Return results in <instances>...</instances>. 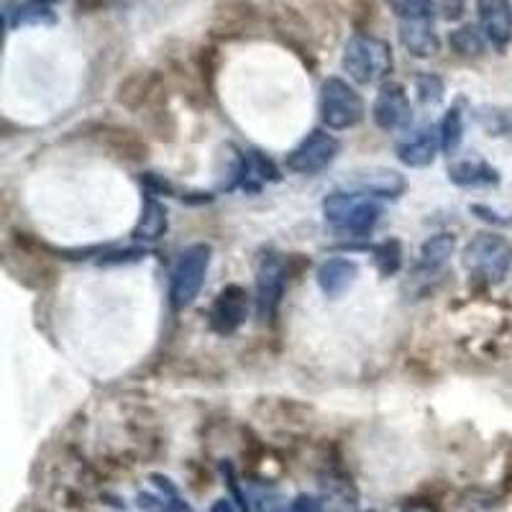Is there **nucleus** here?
<instances>
[{
    "label": "nucleus",
    "instance_id": "nucleus-1",
    "mask_svg": "<svg viewBox=\"0 0 512 512\" xmlns=\"http://www.w3.org/2000/svg\"><path fill=\"white\" fill-rule=\"evenodd\" d=\"M344 70L359 85H377L392 75L395 59H392V47L384 39L374 34L349 36L344 44V57H341Z\"/></svg>",
    "mask_w": 512,
    "mask_h": 512
},
{
    "label": "nucleus",
    "instance_id": "nucleus-2",
    "mask_svg": "<svg viewBox=\"0 0 512 512\" xmlns=\"http://www.w3.org/2000/svg\"><path fill=\"white\" fill-rule=\"evenodd\" d=\"M323 218L344 236H367L382 218V208L364 192H331L323 200Z\"/></svg>",
    "mask_w": 512,
    "mask_h": 512
},
{
    "label": "nucleus",
    "instance_id": "nucleus-3",
    "mask_svg": "<svg viewBox=\"0 0 512 512\" xmlns=\"http://www.w3.org/2000/svg\"><path fill=\"white\" fill-rule=\"evenodd\" d=\"M464 267L479 280L497 285L512 267V244L500 233H479L464 246Z\"/></svg>",
    "mask_w": 512,
    "mask_h": 512
},
{
    "label": "nucleus",
    "instance_id": "nucleus-4",
    "mask_svg": "<svg viewBox=\"0 0 512 512\" xmlns=\"http://www.w3.org/2000/svg\"><path fill=\"white\" fill-rule=\"evenodd\" d=\"M210 244H192L177 259L172 269V282H169V303L175 310H185L195 303L205 285V274L210 269Z\"/></svg>",
    "mask_w": 512,
    "mask_h": 512
},
{
    "label": "nucleus",
    "instance_id": "nucleus-5",
    "mask_svg": "<svg viewBox=\"0 0 512 512\" xmlns=\"http://www.w3.org/2000/svg\"><path fill=\"white\" fill-rule=\"evenodd\" d=\"M367 116L364 98L341 77H328L320 88V118L331 131L359 126Z\"/></svg>",
    "mask_w": 512,
    "mask_h": 512
},
{
    "label": "nucleus",
    "instance_id": "nucleus-6",
    "mask_svg": "<svg viewBox=\"0 0 512 512\" xmlns=\"http://www.w3.org/2000/svg\"><path fill=\"white\" fill-rule=\"evenodd\" d=\"M287 285V262L280 254L267 251L256 264V315L262 320H272L277 315Z\"/></svg>",
    "mask_w": 512,
    "mask_h": 512
},
{
    "label": "nucleus",
    "instance_id": "nucleus-7",
    "mask_svg": "<svg viewBox=\"0 0 512 512\" xmlns=\"http://www.w3.org/2000/svg\"><path fill=\"white\" fill-rule=\"evenodd\" d=\"M341 152V144L328 131H313L287 154V169L295 175H318L331 167L333 159Z\"/></svg>",
    "mask_w": 512,
    "mask_h": 512
},
{
    "label": "nucleus",
    "instance_id": "nucleus-8",
    "mask_svg": "<svg viewBox=\"0 0 512 512\" xmlns=\"http://www.w3.org/2000/svg\"><path fill=\"white\" fill-rule=\"evenodd\" d=\"M246 315H249V295H246L244 287L228 285L218 292V297L210 305L208 323L221 336H231V333L239 331Z\"/></svg>",
    "mask_w": 512,
    "mask_h": 512
},
{
    "label": "nucleus",
    "instance_id": "nucleus-9",
    "mask_svg": "<svg viewBox=\"0 0 512 512\" xmlns=\"http://www.w3.org/2000/svg\"><path fill=\"white\" fill-rule=\"evenodd\" d=\"M346 185L354 192H364L369 198H400L408 180L390 167H364L346 177Z\"/></svg>",
    "mask_w": 512,
    "mask_h": 512
},
{
    "label": "nucleus",
    "instance_id": "nucleus-10",
    "mask_svg": "<svg viewBox=\"0 0 512 512\" xmlns=\"http://www.w3.org/2000/svg\"><path fill=\"white\" fill-rule=\"evenodd\" d=\"M410 100L408 93L402 85H382L377 100L372 105V118L382 131H397V128H405L410 123Z\"/></svg>",
    "mask_w": 512,
    "mask_h": 512
},
{
    "label": "nucleus",
    "instance_id": "nucleus-11",
    "mask_svg": "<svg viewBox=\"0 0 512 512\" xmlns=\"http://www.w3.org/2000/svg\"><path fill=\"white\" fill-rule=\"evenodd\" d=\"M438 149H441V128L425 123L397 144V159L405 167H428L436 159Z\"/></svg>",
    "mask_w": 512,
    "mask_h": 512
},
{
    "label": "nucleus",
    "instance_id": "nucleus-12",
    "mask_svg": "<svg viewBox=\"0 0 512 512\" xmlns=\"http://www.w3.org/2000/svg\"><path fill=\"white\" fill-rule=\"evenodd\" d=\"M479 29L489 44L505 49L512 41V6L510 0H477Z\"/></svg>",
    "mask_w": 512,
    "mask_h": 512
},
{
    "label": "nucleus",
    "instance_id": "nucleus-13",
    "mask_svg": "<svg viewBox=\"0 0 512 512\" xmlns=\"http://www.w3.org/2000/svg\"><path fill=\"white\" fill-rule=\"evenodd\" d=\"M359 277V264L346 256H333L318 267V287L326 297H341Z\"/></svg>",
    "mask_w": 512,
    "mask_h": 512
},
{
    "label": "nucleus",
    "instance_id": "nucleus-14",
    "mask_svg": "<svg viewBox=\"0 0 512 512\" xmlns=\"http://www.w3.org/2000/svg\"><path fill=\"white\" fill-rule=\"evenodd\" d=\"M400 44L418 59L436 57L441 52V39L433 29V21H400Z\"/></svg>",
    "mask_w": 512,
    "mask_h": 512
},
{
    "label": "nucleus",
    "instance_id": "nucleus-15",
    "mask_svg": "<svg viewBox=\"0 0 512 512\" xmlns=\"http://www.w3.org/2000/svg\"><path fill=\"white\" fill-rule=\"evenodd\" d=\"M169 228V218H167V208L154 198L152 192L144 198V208H141V216L136 221L134 231H131V239L134 241H144V244H154L167 233Z\"/></svg>",
    "mask_w": 512,
    "mask_h": 512
},
{
    "label": "nucleus",
    "instance_id": "nucleus-16",
    "mask_svg": "<svg viewBox=\"0 0 512 512\" xmlns=\"http://www.w3.org/2000/svg\"><path fill=\"white\" fill-rule=\"evenodd\" d=\"M448 180L459 187H492L500 185V172L482 159H464L448 167Z\"/></svg>",
    "mask_w": 512,
    "mask_h": 512
},
{
    "label": "nucleus",
    "instance_id": "nucleus-17",
    "mask_svg": "<svg viewBox=\"0 0 512 512\" xmlns=\"http://www.w3.org/2000/svg\"><path fill=\"white\" fill-rule=\"evenodd\" d=\"M456 251V236L451 233H436L431 239L420 246L418 254V272L420 274H433L443 267V264L454 256Z\"/></svg>",
    "mask_w": 512,
    "mask_h": 512
},
{
    "label": "nucleus",
    "instance_id": "nucleus-18",
    "mask_svg": "<svg viewBox=\"0 0 512 512\" xmlns=\"http://www.w3.org/2000/svg\"><path fill=\"white\" fill-rule=\"evenodd\" d=\"M487 36H484V31L479 29V26H472V24H466L461 26V29L451 31L448 34V47L454 49L459 57H466V59H472V57H482L484 52H487Z\"/></svg>",
    "mask_w": 512,
    "mask_h": 512
},
{
    "label": "nucleus",
    "instance_id": "nucleus-19",
    "mask_svg": "<svg viewBox=\"0 0 512 512\" xmlns=\"http://www.w3.org/2000/svg\"><path fill=\"white\" fill-rule=\"evenodd\" d=\"M8 26H52L57 21L49 3H39V0H29L24 6H18L16 11H6Z\"/></svg>",
    "mask_w": 512,
    "mask_h": 512
},
{
    "label": "nucleus",
    "instance_id": "nucleus-20",
    "mask_svg": "<svg viewBox=\"0 0 512 512\" xmlns=\"http://www.w3.org/2000/svg\"><path fill=\"white\" fill-rule=\"evenodd\" d=\"M277 180H280V169L274 167L272 159L264 157L262 152H246V177H244L246 190H259L264 182H277Z\"/></svg>",
    "mask_w": 512,
    "mask_h": 512
},
{
    "label": "nucleus",
    "instance_id": "nucleus-21",
    "mask_svg": "<svg viewBox=\"0 0 512 512\" xmlns=\"http://www.w3.org/2000/svg\"><path fill=\"white\" fill-rule=\"evenodd\" d=\"M441 149L451 157V154L459 152L461 141H464V113H461V105H454L451 111L443 116L441 121Z\"/></svg>",
    "mask_w": 512,
    "mask_h": 512
},
{
    "label": "nucleus",
    "instance_id": "nucleus-22",
    "mask_svg": "<svg viewBox=\"0 0 512 512\" xmlns=\"http://www.w3.org/2000/svg\"><path fill=\"white\" fill-rule=\"evenodd\" d=\"M384 3L400 21H433L436 16L433 0H384Z\"/></svg>",
    "mask_w": 512,
    "mask_h": 512
},
{
    "label": "nucleus",
    "instance_id": "nucleus-23",
    "mask_svg": "<svg viewBox=\"0 0 512 512\" xmlns=\"http://www.w3.org/2000/svg\"><path fill=\"white\" fill-rule=\"evenodd\" d=\"M372 254L374 264H377V269L384 277H390V274H395L402 267V244L397 239L382 241V244L374 246Z\"/></svg>",
    "mask_w": 512,
    "mask_h": 512
},
{
    "label": "nucleus",
    "instance_id": "nucleus-24",
    "mask_svg": "<svg viewBox=\"0 0 512 512\" xmlns=\"http://www.w3.org/2000/svg\"><path fill=\"white\" fill-rule=\"evenodd\" d=\"M149 479H152V482L157 484L159 492H162V495L167 497L169 510H172V512H195V510H192L190 502H187L185 497L180 495V489H177V484L172 482V479L162 477V474H152V477H149Z\"/></svg>",
    "mask_w": 512,
    "mask_h": 512
},
{
    "label": "nucleus",
    "instance_id": "nucleus-25",
    "mask_svg": "<svg viewBox=\"0 0 512 512\" xmlns=\"http://www.w3.org/2000/svg\"><path fill=\"white\" fill-rule=\"evenodd\" d=\"M415 93H418L420 103L423 105H436L441 103L446 88H443V80L438 75H420L418 80H415Z\"/></svg>",
    "mask_w": 512,
    "mask_h": 512
},
{
    "label": "nucleus",
    "instance_id": "nucleus-26",
    "mask_svg": "<svg viewBox=\"0 0 512 512\" xmlns=\"http://www.w3.org/2000/svg\"><path fill=\"white\" fill-rule=\"evenodd\" d=\"M479 121H482V126L487 128L492 136H502L512 128V113H505V111H497V108H492V111L479 113Z\"/></svg>",
    "mask_w": 512,
    "mask_h": 512
},
{
    "label": "nucleus",
    "instance_id": "nucleus-27",
    "mask_svg": "<svg viewBox=\"0 0 512 512\" xmlns=\"http://www.w3.org/2000/svg\"><path fill=\"white\" fill-rule=\"evenodd\" d=\"M221 474H223V479H226L228 489H231L233 502H236V505H239V510H241V512H249V510H251V507H249V500H246V495H244V492H241L239 477H236V469H233L231 461H221Z\"/></svg>",
    "mask_w": 512,
    "mask_h": 512
},
{
    "label": "nucleus",
    "instance_id": "nucleus-28",
    "mask_svg": "<svg viewBox=\"0 0 512 512\" xmlns=\"http://www.w3.org/2000/svg\"><path fill=\"white\" fill-rule=\"evenodd\" d=\"M290 512H326V502L315 495H297L290 502Z\"/></svg>",
    "mask_w": 512,
    "mask_h": 512
},
{
    "label": "nucleus",
    "instance_id": "nucleus-29",
    "mask_svg": "<svg viewBox=\"0 0 512 512\" xmlns=\"http://www.w3.org/2000/svg\"><path fill=\"white\" fill-rule=\"evenodd\" d=\"M136 502H139V510L144 512H172L169 510V502L167 497H157V495H139L136 497Z\"/></svg>",
    "mask_w": 512,
    "mask_h": 512
},
{
    "label": "nucleus",
    "instance_id": "nucleus-30",
    "mask_svg": "<svg viewBox=\"0 0 512 512\" xmlns=\"http://www.w3.org/2000/svg\"><path fill=\"white\" fill-rule=\"evenodd\" d=\"M141 256H146L144 249H128V251H116V254H105L100 259V264H118V262H139Z\"/></svg>",
    "mask_w": 512,
    "mask_h": 512
},
{
    "label": "nucleus",
    "instance_id": "nucleus-31",
    "mask_svg": "<svg viewBox=\"0 0 512 512\" xmlns=\"http://www.w3.org/2000/svg\"><path fill=\"white\" fill-rule=\"evenodd\" d=\"M259 512H290V505L282 497L269 495L259 500Z\"/></svg>",
    "mask_w": 512,
    "mask_h": 512
},
{
    "label": "nucleus",
    "instance_id": "nucleus-32",
    "mask_svg": "<svg viewBox=\"0 0 512 512\" xmlns=\"http://www.w3.org/2000/svg\"><path fill=\"white\" fill-rule=\"evenodd\" d=\"M443 16L448 18V21H456V18H461V13H464V0H443Z\"/></svg>",
    "mask_w": 512,
    "mask_h": 512
},
{
    "label": "nucleus",
    "instance_id": "nucleus-33",
    "mask_svg": "<svg viewBox=\"0 0 512 512\" xmlns=\"http://www.w3.org/2000/svg\"><path fill=\"white\" fill-rule=\"evenodd\" d=\"M400 512H438V507L428 505V502H408Z\"/></svg>",
    "mask_w": 512,
    "mask_h": 512
},
{
    "label": "nucleus",
    "instance_id": "nucleus-34",
    "mask_svg": "<svg viewBox=\"0 0 512 512\" xmlns=\"http://www.w3.org/2000/svg\"><path fill=\"white\" fill-rule=\"evenodd\" d=\"M210 512H239V510H236V505H233L231 500H226V497H223V500L213 502Z\"/></svg>",
    "mask_w": 512,
    "mask_h": 512
},
{
    "label": "nucleus",
    "instance_id": "nucleus-35",
    "mask_svg": "<svg viewBox=\"0 0 512 512\" xmlns=\"http://www.w3.org/2000/svg\"><path fill=\"white\" fill-rule=\"evenodd\" d=\"M39 3H49L52 6V3H59V0H39Z\"/></svg>",
    "mask_w": 512,
    "mask_h": 512
},
{
    "label": "nucleus",
    "instance_id": "nucleus-36",
    "mask_svg": "<svg viewBox=\"0 0 512 512\" xmlns=\"http://www.w3.org/2000/svg\"><path fill=\"white\" fill-rule=\"evenodd\" d=\"M369 512H374V510H369Z\"/></svg>",
    "mask_w": 512,
    "mask_h": 512
}]
</instances>
